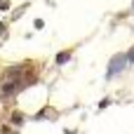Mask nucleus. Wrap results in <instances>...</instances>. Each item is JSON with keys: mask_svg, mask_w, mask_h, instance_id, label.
Here are the masks:
<instances>
[{"mask_svg": "<svg viewBox=\"0 0 134 134\" xmlns=\"http://www.w3.org/2000/svg\"><path fill=\"white\" fill-rule=\"evenodd\" d=\"M71 59V52H61V54H57V64H66Z\"/></svg>", "mask_w": 134, "mask_h": 134, "instance_id": "nucleus-4", "label": "nucleus"}, {"mask_svg": "<svg viewBox=\"0 0 134 134\" xmlns=\"http://www.w3.org/2000/svg\"><path fill=\"white\" fill-rule=\"evenodd\" d=\"M12 122H14V125H21V122H24V115H21V113H14V115H12Z\"/></svg>", "mask_w": 134, "mask_h": 134, "instance_id": "nucleus-5", "label": "nucleus"}, {"mask_svg": "<svg viewBox=\"0 0 134 134\" xmlns=\"http://www.w3.org/2000/svg\"><path fill=\"white\" fill-rule=\"evenodd\" d=\"M125 57H127V61H130V64H134V49H132V52H127Z\"/></svg>", "mask_w": 134, "mask_h": 134, "instance_id": "nucleus-6", "label": "nucleus"}, {"mask_svg": "<svg viewBox=\"0 0 134 134\" xmlns=\"http://www.w3.org/2000/svg\"><path fill=\"white\" fill-rule=\"evenodd\" d=\"M19 73H24V66H14V68H9L5 75H7V78H14V75H19Z\"/></svg>", "mask_w": 134, "mask_h": 134, "instance_id": "nucleus-3", "label": "nucleus"}, {"mask_svg": "<svg viewBox=\"0 0 134 134\" xmlns=\"http://www.w3.org/2000/svg\"><path fill=\"white\" fill-rule=\"evenodd\" d=\"M125 61H127V57L125 54H118L113 61H111V68H108V78H113V75H118L122 68H125Z\"/></svg>", "mask_w": 134, "mask_h": 134, "instance_id": "nucleus-1", "label": "nucleus"}, {"mask_svg": "<svg viewBox=\"0 0 134 134\" xmlns=\"http://www.w3.org/2000/svg\"><path fill=\"white\" fill-rule=\"evenodd\" d=\"M16 90H19V80H12V82H7V85L0 87V97H9V94H14Z\"/></svg>", "mask_w": 134, "mask_h": 134, "instance_id": "nucleus-2", "label": "nucleus"}, {"mask_svg": "<svg viewBox=\"0 0 134 134\" xmlns=\"http://www.w3.org/2000/svg\"><path fill=\"white\" fill-rule=\"evenodd\" d=\"M2 31H5V24H0V33H2Z\"/></svg>", "mask_w": 134, "mask_h": 134, "instance_id": "nucleus-7", "label": "nucleus"}]
</instances>
